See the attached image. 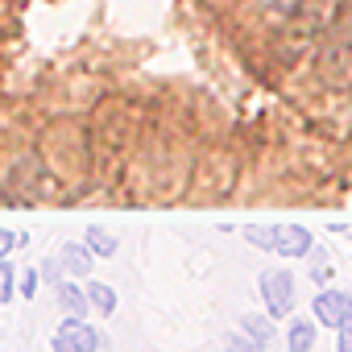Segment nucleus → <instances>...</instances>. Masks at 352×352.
I'll return each mask as SVG.
<instances>
[{"instance_id":"2eb2a0df","label":"nucleus","mask_w":352,"mask_h":352,"mask_svg":"<svg viewBox=\"0 0 352 352\" xmlns=\"http://www.w3.org/2000/svg\"><path fill=\"white\" fill-rule=\"evenodd\" d=\"M21 241H25V236H17V232H9V228H0V261H5Z\"/></svg>"},{"instance_id":"4468645a","label":"nucleus","mask_w":352,"mask_h":352,"mask_svg":"<svg viewBox=\"0 0 352 352\" xmlns=\"http://www.w3.org/2000/svg\"><path fill=\"white\" fill-rule=\"evenodd\" d=\"M9 298H13V265L0 261V302H9Z\"/></svg>"},{"instance_id":"f257e3e1","label":"nucleus","mask_w":352,"mask_h":352,"mask_svg":"<svg viewBox=\"0 0 352 352\" xmlns=\"http://www.w3.org/2000/svg\"><path fill=\"white\" fill-rule=\"evenodd\" d=\"M319 79L331 91H352V0L336 13L319 46Z\"/></svg>"},{"instance_id":"423d86ee","label":"nucleus","mask_w":352,"mask_h":352,"mask_svg":"<svg viewBox=\"0 0 352 352\" xmlns=\"http://www.w3.org/2000/svg\"><path fill=\"white\" fill-rule=\"evenodd\" d=\"M58 336H63V340H71V344H75V348H83V352H96V348L104 344V340H100V331H96L83 315H67V319H63V327H58Z\"/></svg>"},{"instance_id":"f3484780","label":"nucleus","mask_w":352,"mask_h":352,"mask_svg":"<svg viewBox=\"0 0 352 352\" xmlns=\"http://www.w3.org/2000/svg\"><path fill=\"white\" fill-rule=\"evenodd\" d=\"M228 352H261V344H253L245 331H236V336L228 340Z\"/></svg>"},{"instance_id":"9d476101","label":"nucleus","mask_w":352,"mask_h":352,"mask_svg":"<svg viewBox=\"0 0 352 352\" xmlns=\"http://www.w3.org/2000/svg\"><path fill=\"white\" fill-rule=\"evenodd\" d=\"M83 241H87V249H91L96 257H116V236H112L108 228L91 224V228H83Z\"/></svg>"},{"instance_id":"4be33fe9","label":"nucleus","mask_w":352,"mask_h":352,"mask_svg":"<svg viewBox=\"0 0 352 352\" xmlns=\"http://www.w3.org/2000/svg\"><path fill=\"white\" fill-rule=\"evenodd\" d=\"M336 232H340V236H348V241H352V228H348V224H336Z\"/></svg>"},{"instance_id":"9b49d317","label":"nucleus","mask_w":352,"mask_h":352,"mask_svg":"<svg viewBox=\"0 0 352 352\" xmlns=\"http://www.w3.org/2000/svg\"><path fill=\"white\" fill-rule=\"evenodd\" d=\"M87 298H91V307H96L100 315H112V311H116V290L104 286V282H87Z\"/></svg>"},{"instance_id":"0eeeda50","label":"nucleus","mask_w":352,"mask_h":352,"mask_svg":"<svg viewBox=\"0 0 352 352\" xmlns=\"http://www.w3.org/2000/svg\"><path fill=\"white\" fill-rule=\"evenodd\" d=\"M315 323H319L315 315H311V319H302V315L290 319V323H286V348H290V352H315V340H319V327H315Z\"/></svg>"},{"instance_id":"1a4fd4ad","label":"nucleus","mask_w":352,"mask_h":352,"mask_svg":"<svg viewBox=\"0 0 352 352\" xmlns=\"http://www.w3.org/2000/svg\"><path fill=\"white\" fill-rule=\"evenodd\" d=\"M274 315H245L241 319V331L253 340V344H261V348H270L274 344V323H270Z\"/></svg>"},{"instance_id":"7ed1b4c3","label":"nucleus","mask_w":352,"mask_h":352,"mask_svg":"<svg viewBox=\"0 0 352 352\" xmlns=\"http://www.w3.org/2000/svg\"><path fill=\"white\" fill-rule=\"evenodd\" d=\"M311 315L319 319V327H348L352 323V294L344 290H319L311 302Z\"/></svg>"},{"instance_id":"dca6fc26","label":"nucleus","mask_w":352,"mask_h":352,"mask_svg":"<svg viewBox=\"0 0 352 352\" xmlns=\"http://www.w3.org/2000/svg\"><path fill=\"white\" fill-rule=\"evenodd\" d=\"M311 274H315V282H327V274H331V265H327V253H323V249H315V261H311Z\"/></svg>"},{"instance_id":"412c9836","label":"nucleus","mask_w":352,"mask_h":352,"mask_svg":"<svg viewBox=\"0 0 352 352\" xmlns=\"http://www.w3.org/2000/svg\"><path fill=\"white\" fill-rule=\"evenodd\" d=\"M54 352H83V348H75L71 340H63V336H54Z\"/></svg>"},{"instance_id":"6e6552de","label":"nucleus","mask_w":352,"mask_h":352,"mask_svg":"<svg viewBox=\"0 0 352 352\" xmlns=\"http://www.w3.org/2000/svg\"><path fill=\"white\" fill-rule=\"evenodd\" d=\"M58 302H63V311H67V315H87V307H91L87 290H83V286H75V282H58Z\"/></svg>"},{"instance_id":"f8f14e48","label":"nucleus","mask_w":352,"mask_h":352,"mask_svg":"<svg viewBox=\"0 0 352 352\" xmlns=\"http://www.w3.org/2000/svg\"><path fill=\"white\" fill-rule=\"evenodd\" d=\"M245 241L257 245V249H270V253H274V228H265V224H249V228H245Z\"/></svg>"},{"instance_id":"aec40b11","label":"nucleus","mask_w":352,"mask_h":352,"mask_svg":"<svg viewBox=\"0 0 352 352\" xmlns=\"http://www.w3.org/2000/svg\"><path fill=\"white\" fill-rule=\"evenodd\" d=\"M336 352H352V323L336 331Z\"/></svg>"},{"instance_id":"39448f33","label":"nucleus","mask_w":352,"mask_h":352,"mask_svg":"<svg viewBox=\"0 0 352 352\" xmlns=\"http://www.w3.org/2000/svg\"><path fill=\"white\" fill-rule=\"evenodd\" d=\"M58 261H63L67 278H91V270H96V253L87 249V241H67L58 249Z\"/></svg>"},{"instance_id":"f03ea898","label":"nucleus","mask_w":352,"mask_h":352,"mask_svg":"<svg viewBox=\"0 0 352 352\" xmlns=\"http://www.w3.org/2000/svg\"><path fill=\"white\" fill-rule=\"evenodd\" d=\"M257 290L265 298V315L290 319V311H294V274L290 270H265L257 278Z\"/></svg>"},{"instance_id":"ddd939ff","label":"nucleus","mask_w":352,"mask_h":352,"mask_svg":"<svg viewBox=\"0 0 352 352\" xmlns=\"http://www.w3.org/2000/svg\"><path fill=\"white\" fill-rule=\"evenodd\" d=\"M38 274H42V278L50 282V286H58L67 270H63V261H58V253H54V257H46V261H42V270H38Z\"/></svg>"},{"instance_id":"6ab92c4d","label":"nucleus","mask_w":352,"mask_h":352,"mask_svg":"<svg viewBox=\"0 0 352 352\" xmlns=\"http://www.w3.org/2000/svg\"><path fill=\"white\" fill-rule=\"evenodd\" d=\"M38 278H42V274H34V270H25V274H21V298H34V290H38Z\"/></svg>"},{"instance_id":"a211bd4d","label":"nucleus","mask_w":352,"mask_h":352,"mask_svg":"<svg viewBox=\"0 0 352 352\" xmlns=\"http://www.w3.org/2000/svg\"><path fill=\"white\" fill-rule=\"evenodd\" d=\"M265 5H270L274 13H298V9L307 5V0H265Z\"/></svg>"},{"instance_id":"20e7f679","label":"nucleus","mask_w":352,"mask_h":352,"mask_svg":"<svg viewBox=\"0 0 352 352\" xmlns=\"http://www.w3.org/2000/svg\"><path fill=\"white\" fill-rule=\"evenodd\" d=\"M311 249H315V241H311L307 228H298V224H282V228H274V253H278V257L294 261V257H307Z\"/></svg>"}]
</instances>
